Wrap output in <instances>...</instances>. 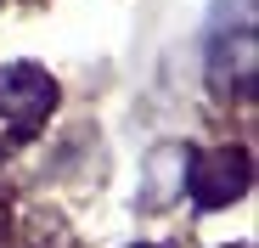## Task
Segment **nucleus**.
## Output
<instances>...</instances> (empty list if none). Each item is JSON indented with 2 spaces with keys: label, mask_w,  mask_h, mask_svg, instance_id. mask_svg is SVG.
Masks as SVG:
<instances>
[{
  "label": "nucleus",
  "mask_w": 259,
  "mask_h": 248,
  "mask_svg": "<svg viewBox=\"0 0 259 248\" xmlns=\"http://www.w3.org/2000/svg\"><path fill=\"white\" fill-rule=\"evenodd\" d=\"M186 186H192V197L203 203V209L231 203V197L248 186V158H242V152H208L203 170H186Z\"/></svg>",
  "instance_id": "nucleus-2"
},
{
  "label": "nucleus",
  "mask_w": 259,
  "mask_h": 248,
  "mask_svg": "<svg viewBox=\"0 0 259 248\" xmlns=\"http://www.w3.org/2000/svg\"><path fill=\"white\" fill-rule=\"evenodd\" d=\"M51 102H57V91H51V79L39 73V68H28V62L0 68V113H6V118H17V124H39Z\"/></svg>",
  "instance_id": "nucleus-1"
},
{
  "label": "nucleus",
  "mask_w": 259,
  "mask_h": 248,
  "mask_svg": "<svg viewBox=\"0 0 259 248\" xmlns=\"http://www.w3.org/2000/svg\"><path fill=\"white\" fill-rule=\"evenodd\" d=\"M186 170H192V152L186 147H152L147 158V181H141V209H163L186 192Z\"/></svg>",
  "instance_id": "nucleus-3"
}]
</instances>
